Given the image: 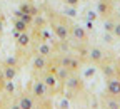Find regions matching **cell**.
<instances>
[{
	"label": "cell",
	"mask_w": 120,
	"mask_h": 109,
	"mask_svg": "<svg viewBox=\"0 0 120 109\" xmlns=\"http://www.w3.org/2000/svg\"><path fill=\"white\" fill-rule=\"evenodd\" d=\"M35 54L38 55H43V57H50L53 54V47L49 44V42H45V40H40V44L37 45V49H35Z\"/></svg>",
	"instance_id": "14"
},
{
	"label": "cell",
	"mask_w": 120,
	"mask_h": 109,
	"mask_svg": "<svg viewBox=\"0 0 120 109\" xmlns=\"http://www.w3.org/2000/svg\"><path fill=\"white\" fill-rule=\"evenodd\" d=\"M30 94L34 96L35 101H42L45 97H49L50 96V92L47 89V86H45V82L42 81V77H37V79L32 81V84H30Z\"/></svg>",
	"instance_id": "3"
},
{
	"label": "cell",
	"mask_w": 120,
	"mask_h": 109,
	"mask_svg": "<svg viewBox=\"0 0 120 109\" xmlns=\"http://www.w3.org/2000/svg\"><path fill=\"white\" fill-rule=\"evenodd\" d=\"M98 67H100L102 74L107 77V79H110V77H120V66L117 64L115 60H109L107 57H105V60Z\"/></svg>",
	"instance_id": "5"
},
{
	"label": "cell",
	"mask_w": 120,
	"mask_h": 109,
	"mask_svg": "<svg viewBox=\"0 0 120 109\" xmlns=\"http://www.w3.org/2000/svg\"><path fill=\"white\" fill-rule=\"evenodd\" d=\"M15 30H17V34H20V32H27V30H28V24L23 22L22 19H17V20H15Z\"/></svg>",
	"instance_id": "17"
},
{
	"label": "cell",
	"mask_w": 120,
	"mask_h": 109,
	"mask_svg": "<svg viewBox=\"0 0 120 109\" xmlns=\"http://www.w3.org/2000/svg\"><path fill=\"white\" fill-rule=\"evenodd\" d=\"M115 37H118L120 39V20L118 22H115V27H113V32H112Z\"/></svg>",
	"instance_id": "18"
},
{
	"label": "cell",
	"mask_w": 120,
	"mask_h": 109,
	"mask_svg": "<svg viewBox=\"0 0 120 109\" xmlns=\"http://www.w3.org/2000/svg\"><path fill=\"white\" fill-rule=\"evenodd\" d=\"M118 19H120V8H118Z\"/></svg>",
	"instance_id": "21"
},
{
	"label": "cell",
	"mask_w": 120,
	"mask_h": 109,
	"mask_svg": "<svg viewBox=\"0 0 120 109\" xmlns=\"http://www.w3.org/2000/svg\"><path fill=\"white\" fill-rule=\"evenodd\" d=\"M2 72H4V79H5V81H13L15 75H17V66L7 64V66L2 69Z\"/></svg>",
	"instance_id": "16"
},
{
	"label": "cell",
	"mask_w": 120,
	"mask_h": 109,
	"mask_svg": "<svg viewBox=\"0 0 120 109\" xmlns=\"http://www.w3.org/2000/svg\"><path fill=\"white\" fill-rule=\"evenodd\" d=\"M113 10V0H100L98 4V13L103 19H107V15H110Z\"/></svg>",
	"instance_id": "13"
},
{
	"label": "cell",
	"mask_w": 120,
	"mask_h": 109,
	"mask_svg": "<svg viewBox=\"0 0 120 109\" xmlns=\"http://www.w3.org/2000/svg\"><path fill=\"white\" fill-rule=\"evenodd\" d=\"M64 2H65L67 5H70V7H77V5L80 4V0H64Z\"/></svg>",
	"instance_id": "19"
},
{
	"label": "cell",
	"mask_w": 120,
	"mask_h": 109,
	"mask_svg": "<svg viewBox=\"0 0 120 109\" xmlns=\"http://www.w3.org/2000/svg\"><path fill=\"white\" fill-rule=\"evenodd\" d=\"M70 39H73L79 45H87L88 44L87 30L82 25H79V24H72V27H70Z\"/></svg>",
	"instance_id": "6"
},
{
	"label": "cell",
	"mask_w": 120,
	"mask_h": 109,
	"mask_svg": "<svg viewBox=\"0 0 120 109\" xmlns=\"http://www.w3.org/2000/svg\"><path fill=\"white\" fill-rule=\"evenodd\" d=\"M64 86H65L70 92H80V91L83 89V82H82V79L79 77V74H77V72L68 74V77L65 79Z\"/></svg>",
	"instance_id": "7"
},
{
	"label": "cell",
	"mask_w": 120,
	"mask_h": 109,
	"mask_svg": "<svg viewBox=\"0 0 120 109\" xmlns=\"http://www.w3.org/2000/svg\"><path fill=\"white\" fill-rule=\"evenodd\" d=\"M80 64H82V60H80L77 55H70V54L62 55V57H60V60H58V66H60V67H64L65 71H68L70 74L79 72Z\"/></svg>",
	"instance_id": "4"
},
{
	"label": "cell",
	"mask_w": 120,
	"mask_h": 109,
	"mask_svg": "<svg viewBox=\"0 0 120 109\" xmlns=\"http://www.w3.org/2000/svg\"><path fill=\"white\" fill-rule=\"evenodd\" d=\"M105 92L110 96L120 97V77H110L107 79V84H105Z\"/></svg>",
	"instance_id": "9"
},
{
	"label": "cell",
	"mask_w": 120,
	"mask_h": 109,
	"mask_svg": "<svg viewBox=\"0 0 120 109\" xmlns=\"http://www.w3.org/2000/svg\"><path fill=\"white\" fill-rule=\"evenodd\" d=\"M30 42H32V37H30L28 30H27V32L17 34V47L19 49H27L28 45H30Z\"/></svg>",
	"instance_id": "15"
},
{
	"label": "cell",
	"mask_w": 120,
	"mask_h": 109,
	"mask_svg": "<svg viewBox=\"0 0 120 109\" xmlns=\"http://www.w3.org/2000/svg\"><path fill=\"white\" fill-rule=\"evenodd\" d=\"M100 106H102V109H120V97L103 92L100 96Z\"/></svg>",
	"instance_id": "8"
},
{
	"label": "cell",
	"mask_w": 120,
	"mask_h": 109,
	"mask_svg": "<svg viewBox=\"0 0 120 109\" xmlns=\"http://www.w3.org/2000/svg\"><path fill=\"white\" fill-rule=\"evenodd\" d=\"M32 69H34V72H37V74L45 72V71L49 69V57H43V55L35 54L34 62H32Z\"/></svg>",
	"instance_id": "10"
},
{
	"label": "cell",
	"mask_w": 120,
	"mask_h": 109,
	"mask_svg": "<svg viewBox=\"0 0 120 109\" xmlns=\"http://www.w3.org/2000/svg\"><path fill=\"white\" fill-rule=\"evenodd\" d=\"M17 101L20 104V109H35V99L30 94V91H23Z\"/></svg>",
	"instance_id": "11"
},
{
	"label": "cell",
	"mask_w": 120,
	"mask_h": 109,
	"mask_svg": "<svg viewBox=\"0 0 120 109\" xmlns=\"http://www.w3.org/2000/svg\"><path fill=\"white\" fill-rule=\"evenodd\" d=\"M42 81L45 82V86H47L50 96H52V94H57V92L64 87V82L58 79L57 72H53V71H50V69H47L45 72H42Z\"/></svg>",
	"instance_id": "2"
},
{
	"label": "cell",
	"mask_w": 120,
	"mask_h": 109,
	"mask_svg": "<svg viewBox=\"0 0 120 109\" xmlns=\"http://www.w3.org/2000/svg\"><path fill=\"white\" fill-rule=\"evenodd\" d=\"M8 109H20V104H19V101H13V102L8 106Z\"/></svg>",
	"instance_id": "20"
},
{
	"label": "cell",
	"mask_w": 120,
	"mask_h": 109,
	"mask_svg": "<svg viewBox=\"0 0 120 109\" xmlns=\"http://www.w3.org/2000/svg\"><path fill=\"white\" fill-rule=\"evenodd\" d=\"M49 24L53 30V34L57 35V39L60 42H67L70 39V27L72 24L64 17V15H58V13H53L50 12L49 15Z\"/></svg>",
	"instance_id": "1"
},
{
	"label": "cell",
	"mask_w": 120,
	"mask_h": 109,
	"mask_svg": "<svg viewBox=\"0 0 120 109\" xmlns=\"http://www.w3.org/2000/svg\"><path fill=\"white\" fill-rule=\"evenodd\" d=\"M105 52L100 49V47H90L88 49V60L90 62H94L95 66H100L102 62L105 60Z\"/></svg>",
	"instance_id": "12"
}]
</instances>
